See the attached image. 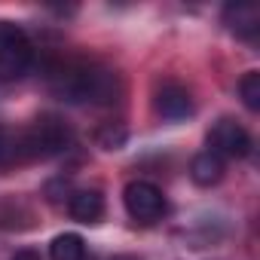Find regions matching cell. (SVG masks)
Wrapping results in <instances>:
<instances>
[{
  "label": "cell",
  "instance_id": "obj_1",
  "mask_svg": "<svg viewBox=\"0 0 260 260\" xmlns=\"http://www.w3.org/2000/svg\"><path fill=\"white\" fill-rule=\"evenodd\" d=\"M52 89L68 101H86V104H110L119 95V77L101 64L92 61H74L49 74Z\"/></svg>",
  "mask_w": 260,
  "mask_h": 260
},
{
  "label": "cell",
  "instance_id": "obj_2",
  "mask_svg": "<svg viewBox=\"0 0 260 260\" xmlns=\"http://www.w3.org/2000/svg\"><path fill=\"white\" fill-rule=\"evenodd\" d=\"M13 144H16V162L52 159V156H58L71 147V128H68L64 119L46 113V116L34 119L25 132L13 135Z\"/></svg>",
  "mask_w": 260,
  "mask_h": 260
},
{
  "label": "cell",
  "instance_id": "obj_3",
  "mask_svg": "<svg viewBox=\"0 0 260 260\" xmlns=\"http://www.w3.org/2000/svg\"><path fill=\"white\" fill-rule=\"evenodd\" d=\"M31 61H34V46L28 34L13 22H0V80L25 77Z\"/></svg>",
  "mask_w": 260,
  "mask_h": 260
},
{
  "label": "cell",
  "instance_id": "obj_4",
  "mask_svg": "<svg viewBox=\"0 0 260 260\" xmlns=\"http://www.w3.org/2000/svg\"><path fill=\"white\" fill-rule=\"evenodd\" d=\"M122 202H125L128 217L138 220V223H156V220H162V214L169 208L162 190L156 184H150V181H132V184H125Z\"/></svg>",
  "mask_w": 260,
  "mask_h": 260
},
{
  "label": "cell",
  "instance_id": "obj_5",
  "mask_svg": "<svg viewBox=\"0 0 260 260\" xmlns=\"http://www.w3.org/2000/svg\"><path fill=\"white\" fill-rule=\"evenodd\" d=\"M208 150L220 159H245L251 153V135L236 119H217L208 132Z\"/></svg>",
  "mask_w": 260,
  "mask_h": 260
},
{
  "label": "cell",
  "instance_id": "obj_6",
  "mask_svg": "<svg viewBox=\"0 0 260 260\" xmlns=\"http://www.w3.org/2000/svg\"><path fill=\"white\" fill-rule=\"evenodd\" d=\"M223 25L236 37L254 40L260 31V7L257 4H226L223 7Z\"/></svg>",
  "mask_w": 260,
  "mask_h": 260
},
{
  "label": "cell",
  "instance_id": "obj_7",
  "mask_svg": "<svg viewBox=\"0 0 260 260\" xmlns=\"http://www.w3.org/2000/svg\"><path fill=\"white\" fill-rule=\"evenodd\" d=\"M156 110H159L162 119L178 122V119H187V116L193 113V98H190V92H187L184 86L166 83V86L159 89V95H156Z\"/></svg>",
  "mask_w": 260,
  "mask_h": 260
},
{
  "label": "cell",
  "instance_id": "obj_8",
  "mask_svg": "<svg viewBox=\"0 0 260 260\" xmlns=\"http://www.w3.org/2000/svg\"><path fill=\"white\" fill-rule=\"evenodd\" d=\"M68 211L80 223H98L104 217V196L98 190H74L68 199Z\"/></svg>",
  "mask_w": 260,
  "mask_h": 260
},
{
  "label": "cell",
  "instance_id": "obj_9",
  "mask_svg": "<svg viewBox=\"0 0 260 260\" xmlns=\"http://www.w3.org/2000/svg\"><path fill=\"white\" fill-rule=\"evenodd\" d=\"M190 178H193V184H199V187L217 184V181L223 178V159L214 156L211 150H202V153L193 156V162H190Z\"/></svg>",
  "mask_w": 260,
  "mask_h": 260
},
{
  "label": "cell",
  "instance_id": "obj_10",
  "mask_svg": "<svg viewBox=\"0 0 260 260\" xmlns=\"http://www.w3.org/2000/svg\"><path fill=\"white\" fill-rule=\"evenodd\" d=\"M49 257L52 260H86V242L77 233H61L52 239L49 245Z\"/></svg>",
  "mask_w": 260,
  "mask_h": 260
},
{
  "label": "cell",
  "instance_id": "obj_11",
  "mask_svg": "<svg viewBox=\"0 0 260 260\" xmlns=\"http://www.w3.org/2000/svg\"><path fill=\"white\" fill-rule=\"evenodd\" d=\"M239 95L248 110H260V71H248L239 80Z\"/></svg>",
  "mask_w": 260,
  "mask_h": 260
},
{
  "label": "cell",
  "instance_id": "obj_12",
  "mask_svg": "<svg viewBox=\"0 0 260 260\" xmlns=\"http://www.w3.org/2000/svg\"><path fill=\"white\" fill-rule=\"evenodd\" d=\"M13 260H40V254H37V251H31V248H25V251H19Z\"/></svg>",
  "mask_w": 260,
  "mask_h": 260
},
{
  "label": "cell",
  "instance_id": "obj_13",
  "mask_svg": "<svg viewBox=\"0 0 260 260\" xmlns=\"http://www.w3.org/2000/svg\"><path fill=\"white\" fill-rule=\"evenodd\" d=\"M110 260H141V257H132V254H116V257H110Z\"/></svg>",
  "mask_w": 260,
  "mask_h": 260
}]
</instances>
